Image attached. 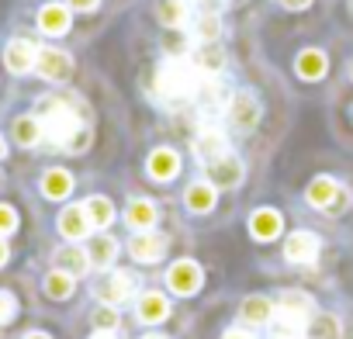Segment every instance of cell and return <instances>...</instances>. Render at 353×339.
<instances>
[{
  "label": "cell",
  "instance_id": "obj_1",
  "mask_svg": "<svg viewBox=\"0 0 353 339\" xmlns=\"http://www.w3.org/2000/svg\"><path fill=\"white\" fill-rule=\"evenodd\" d=\"M39 121H42V135L66 152H83L90 145V128L80 118L77 101L70 97H46L39 104Z\"/></svg>",
  "mask_w": 353,
  "mask_h": 339
},
{
  "label": "cell",
  "instance_id": "obj_2",
  "mask_svg": "<svg viewBox=\"0 0 353 339\" xmlns=\"http://www.w3.org/2000/svg\"><path fill=\"white\" fill-rule=\"evenodd\" d=\"M201 80H205V76L198 73V66H194L191 59L173 56V59H166V63L159 66V73H156V94H159L163 104L181 107V104H188V101L198 97Z\"/></svg>",
  "mask_w": 353,
  "mask_h": 339
},
{
  "label": "cell",
  "instance_id": "obj_3",
  "mask_svg": "<svg viewBox=\"0 0 353 339\" xmlns=\"http://www.w3.org/2000/svg\"><path fill=\"white\" fill-rule=\"evenodd\" d=\"M305 201L315 208V212H325V215H343L353 201V194L336 181V177H315L308 187H305Z\"/></svg>",
  "mask_w": 353,
  "mask_h": 339
},
{
  "label": "cell",
  "instance_id": "obj_4",
  "mask_svg": "<svg viewBox=\"0 0 353 339\" xmlns=\"http://www.w3.org/2000/svg\"><path fill=\"white\" fill-rule=\"evenodd\" d=\"M135 291H139V277H135L132 270H111V274H104V277L97 280V287H94L97 301H101V305H111V308L132 301Z\"/></svg>",
  "mask_w": 353,
  "mask_h": 339
},
{
  "label": "cell",
  "instance_id": "obj_5",
  "mask_svg": "<svg viewBox=\"0 0 353 339\" xmlns=\"http://www.w3.org/2000/svg\"><path fill=\"white\" fill-rule=\"evenodd\" d=\"M201 284H205V270H201L198 260H176V263H170V270H166V287H170L173 294L191 298V294L201 291Z\"/></svg>",
  "mask_w": 353,
  "mask_h": 339
},
{
  "label": "cell",
  "instance_id": "obj_6",
  "mask_svg": "<svg viewBox=\"0 0 353 339\" xmlns=\"http://www.w3.org/2000/svg\"><path fill=\"white\" fill-rule=\"evenodd\" d=\"M260 114H263V107H260V101H256L253 90H239V94L229 97L225 118H229V125H232L236 132H253L256 121H260Z\"/></svg>",
  "mask_w": 353,
  "mask_h": 339
},
{
  "label": "cell",
  "instance_id": "obj_7",
  "mask_svg": "<svg viewBox=\"0 0 353 339\" xmlns=\"http://www.w3.org/2000/svg\"><path fill=\"white\" fill-rule=\"evenodd\" d=\"M35 73H39L42 80H49V83H66V80L73 76V56H70L66 49L46 45V49H39Z\"/></svg>",
  "mask_w": 353,
  "mask_h": 339
},
{
  "label": "cell",
  "instance_id": "obj_8",
  "mask_svg": "<svg viewBox=\"0 0 353 339\" xmlns=\"http://www.w3.org/2000/svg\"><path fill=\"white\" fill-rule=\"evenodd\" d=\"M319 253H322V239H319L312 229H298V232H291L288 243H284V260H288L291 267H308V263L319 260Z\"/></svg>",
  "mask_w": 353,
  "mask_h": 339
},
{
  "label": "cell",
  "instance_id": "obj_9",
  "mask_svg": "<svg viewBox=\"0 0 353 339\" xmlns=\"http://www.w3.org/2000/svg\"><path fill=\"white\" fill-rule=\"evenodd\" d=\"M243 177H246V166L236 152H225L222 159L208 163V181L215 184V191H232L243 184Z\"/></svg>",
  "mask_w": 353,
  "mask_h": 339
},
{
  "label": "cell",
  "instance_id": "obj_10",
  "mask_svg": "<svg viewBox=\"0 0 353 339\" xmlns=\"http://www.w3.org/2000/svg\"><path fill=\"white\" fill-rule=\"evenodd\" d=\"M39 49H42V45H35L32 39H11L8 49H4V66H8L14 76H25V73L35 70Z\"/></svg>",
  "mask_w": 353,
  "mask_h": 339
},
{
  "label": "cell",
  "instance_id": "obj_11",
  "mask_svg": "<svg viewBox=\"0 0 353 339\" xmlns=\"http://www.w3.org/2000/svg\"><path fill=\"white\" fill-rule=\"evenodd\" d=\"M229 152V138H225V132L222 128H212V125H205L201 132H198V138H194V156H198V163H215V159H222Z\"/></svg>",
  "mask_w": 353,
  "mask_h": 339
},
{
  "label": "cell",
  "instance_id": "obj_12",
  "mask_svg": "<svg viewBox=\"0 0 353 339\" xmlns=\"http://www.w3.org/2000/svg\"><path fill=\"white\" fill-rule=\"evenodd\" d=\"M145 170H149V177H152L156 184H170L176 174H181V156H176L170 145H159V149L149 152Z\"/></svg>",
  "mask_w": 353,
  "mask_h": 339
},
{
  "label": "cell",
  "instance_id": "obj_13",
  "mask_svg": "<svg viewBox=\"0 0 353 339\" xmlns=\"http://www.w3.org/2000/svg\"><path fill=\"white\" fill-rule=\"evenodd\" d=\"M56 229H59V236H63L66 243H80V239H87V236H90V218H87L83 205H70V208H63L59 218H56Z\"/></svg>",
  "mask_w": 353,
  "mask_h": 339
},
{
  "label": "cell",
  "instance_id": "obj_14",
  "mask_svg": "<svg viewBox=\"0 0 353 339\" xmlns=\"http://www.w3.org/2000/svg\"><path fill=\"white\" fill-rule=\"evenodd\" d=\"M284 232V215L277 208H256L250 215V236L256 243H274Z\"/></svg>",
  "mask_w": 353,
  "mask_h": 339
},
{
  "label": "cell",
  "instance_id": "obj_15",
  "mask_svg": "<svg viewBox=\"0 0 353 339\" xmlns=\"http://www.w3.org/2000/svg\"><path fill=\"white\" fill-rule=\"evenodd\" d=\"M128 253L139 263H159L166 256V236H159V232H135L132 243H128Z\"/></svg>",
  "mask_w": 353,
  "mask_h": 339
},
{
  "label": "cell",
  "instance_id": "obj_16",
  "mask_svg": "<svg viewBox=\"0 0 353 339\" xmlns=\"http://www.w3.org/2000/svg\"><path fill=\"white\" fill-rule=\"evenodd\" d=\"M135 318L145 322V325H159V322H166V318H170V298L159 294V291H145V294H139V301H135Z\"/></svg>",
  "mask_w": 353,
  "mask_h": 339
},
{
  "label": "cell",
  "instance_id": "obj_17",
  "mask_svg": "<svg viewBox=\"0 0 353 339\" xmlns=\"http://www.w3.org/2000/svg\"><path fill=\"white\" fill-rule=\"evenodd\" d=\"M159 222V208L149 198H132L125 208V225L132 232H152V225Z\"/></svg>",
  "mask_w": 353,
  "mask_h": 339
},
{
  "label": "cell",
  "instance_id": "obj_18",
  "mask_svg": "<svg viewBox=\"0 0 353 339\" xmlns=\"http://www.w3.org/2000/svg\"><path fill=\"white\" fill-rule=\"evenodd\" d=\"M274 311H277V305H274L270 298H263V294H250V298H243V305H239V322L250 325V329H256V325H270Z\"/></svg>",
  "mask_w": 353,
  "mask_h": 339
},
{
  "label": "cell",
  "instance_id": "obj_19",
  "mask_svg": "<svg viewBox=\"0 0 353 339\" xmlns=\"http://www.w3.org/2000/svg\"><path fill=\"white\" fill-rule=\"evenodd\" d=\"M70 21H73V11L66 4H46L39 11V32L42 35H66L70 32Z\"/></svg>",
  "mask_w": 353,
  "mask_h": 339
},
{
  "label": "cell",
  "instance_id": "obj_20",
  "mask_svg": "<svg viewBox=\"0 0 353 339\" xmlns=\"http://www.w3.org/2000/svg\"><path fill=\"white\" fill-rule=\"evenodd\" d=\"M215 201H219V191H215L212 181H194V184H188V191H184V205H188V212H194V215H208V212L215 208Z\"/></svg>",
  "mask_w": 353,
  "mask_h": 339
},
{
  "label": "cell",
  "instance_id": "obj_21",
  "mask_svg": "<svg viewBox=\"0 0 353 339\" xmlns=\"http://www.w3.org/2000/svg\"><path fill=\"white\" fill-rule=\"evenodd\" d=\"M325 70H329V59H325L322 49H301V52L294 56V73H298L301 80H308V83L322 80Z\"/></svg>",
  "mask_w": 353,
  "mask_h": 339
},
{
  "label": "cell",
  "instance_id": "obj_22",
  "mask_svg": "<svg viewBox=\"0 0 353 339\" xmlns=\"http://www.w3.org/2000/svg\"><path fill=\"white\" fill-rule=\"evenodd\" d=\"M52 260H56V270H66L70 277H83V274L90 270V256H87V249H80L77 243L59 246Z\"/></svg>",
  "mask_w": 353,
  "mask_h": 339
},
{
  "label": "cell",
  "instance_id": "obj_23",
  "mask_svg": "<svg viewBox=\"0 0 353 339\" xmlns=\"http://www.w3.org/2000/svg\"><path fill=\"white\" fill-rule=\"evenodd\" d=\"M42 194H46L49 201L70 198V194H73V174H70V170H59V166L46 170V174H42Z\"/></svg>",
  "mask_w": 353,
  "mask_h": 339
},
{
  "label": "cell",
  "instance_id": "obj_24",
  "mask_svg": "<svg viewBox=\"0 0 353 339\" xmlns=\"http://www.w3.org/2000/svg\"><path fill=\"white\" fill-rule=\"evenodd\" d=\"M277 311H284V315H291V318L308 322V318L315 315V301H312L305 291H284V294H281V301H277Z\"/></svg>",
  "mask_w": 353,
  "mask_h": 339
},
{
  "label": "cell",
  "instance_id": "obj_25",
  "mask_svg": "<svg viewBox=\"0 0 353 339\" xmlns=\"http://www.w3.org/2000/svg\"><path fill=\"white\" fill-rule=\"evenodd\" d=\"M87 256H90V267L108 270V267L118 260V239H111V236H94L90 246H87Z\"/></svg>",
  "mask_w": 353,
  "mask_h": 339
},
{
  "label": "cell",
  "instance_id": "obj_26",
  "mask_svg": "<svg viewBox=\"0 0 353 339\" xmlns=\"http://www.w3.org/2000/svg\"><path fill=\"white\" fill-rule=\"evenodd\" d=\"M191 63L198 66L201 76H215V73H222V66H225V52H222L215 42H208V45H201V49L194 52Z\"/></svg>",
  "mask_w": 353,
  "mask_h": 339
},
{
  "label": "cell",
  "instance_id": "obj_27",
  "mask_svg": "<svg viewBox=\"0 0 353 339\" xmlns=\"http://www.w3.org/2000/svg\"><path fill=\"white\" fill-rule=\"evenodd\" d=\"M42 138H46V135H42L39 114H21V118H14V142H18V145L32 149V145H39Z\"/></svg>",
  "mask_w": 353,
  "mask_h": 339
},
{
  "label": "cell",
  "instance_id": "obj_28",
  "mask_svg": "<svg viewBox=\"0 0 353 339\" xmlns=\"http://www.w3.org/2000/svg\"><path fill=\"white\" fill-rule=\"evenodd\" d=\"M305 329H308V322L291 318L284 311H274V318H270V339H305Z\"/></svg>",
  "mask_w": 353,
  "mask_h": 339
},
{
  "label": "cell",
  "instance_id": "obj_29",
  "mask_svg": "<svg viewBox=\"0 0 353 339\" xmlns=\"http://www.w3.org/2000/svg\"><path fill=\"white\" fill-rule=\"evenodd\" d=\"M156 18L166 25V28H184L191 11H188V0H163V4H156Z\"/></svg>",
  "mask_w": 353,
  "mask_h": 339
},
{
  "label": "cell",
  "instance_id": "obj_30",
  "mask_svg": "<svg viewBox=\"0 0 353 339\" xmlns=\"http://www.w3.org/2000/svg\"><path fill=\"white\" fill-rule=\"evenodd\" d=\"M83 212H87V218H90V229H108V225L114 222V205H111L108 198H101V194L87 198V201H83Z\"/></svg>",
  "mask_w": 353,
  "mask_h": 339
},
{
  "label": "cell",
  "instance_id": "obj_31",
  "mask_svg": "<svg viewBox=\"0 0 353 339\" xmlns=\"http://www.w3.org/2000/svg\"><path fill=\"white\" fill-rule=\"evenodd\" d=\"M343 336V325L336 315H312L308 318V329H305V339H339Z\"/></svg>",
  "mask_w": 353,
  "mask_h": 339
},
{
  "label": "cell",
  "instance_id": "obj_32",
  "mask_svg": "<svg viewBox=\"0 0 353 339\" xmlns=\"http://www.w3.org/2000/svg\"><path fill=\"white\" fill-rule=\"evenodd\" d=\"M73 284H77V277H70L66 270H49L46 280H42V287H46V294L52 301H66L73 294Z\"/></svg>",
  "mask_w": 353,
  "mask_h": 339
},
{
  "label": "cell",
  "instance_id": "obj_33",
  "mask_svg": "<svg viewBox=\"0 0 353 339\" xmlns=\"http://www.w3.org/2000/svg\"><path fill=\"white\" fill-rule=\"evenodd\" d=\"M222 35V21L215 18V14H198V21H194V39L201 42V45H208V42H215Z\"/></svg>",
  "mask_w": 353,
  "mask_h": 339
},
{
  "label": "cell",
  "instance_id": "obj_34",
  "mask_svg": "<svg viewBox=\"0 0 353 339\" xmlns=\"http://www.w3.org/2000/svg\"><path fill=\"white\" fill-rule=\"evenodd\" d=\"M94 325L104 329V332H114V329H118V311H114L111 305H101V308L94 311Z\"/></svg>",
  "mask_w": 353,
  "mask_h": 339
},
{
  "label": "cell",
  "instance_id": "obj_35",
  "mask_svg": "<svg viewBox=\"0 0 353 339\" xmlns=\"http://www.w3.org/2000/svg\"><path fill=\"white\" fill-rule=\"evenodd\" d=\"M14 229H18V212L11 205H0V239L11 236Z\"/></svg>",
  "mask_w": 353,
  "mask_h": 339
},
{
  "label": "cell",
  "instance_id": "obj_36",
  "mask_svg": "<svg viewBox=\"0 0 353 339\" xmlns=\"http://www.w3.org/2000/svg\"><path fill=\"white\" fill-rule=\"evenodd\" d=\"M18 315V301L11 291H0V325H8L11 318Z\"/></svg>",
  "mask_w": 353,
  "mask_h": 339
},
{
  "label": "cell",
  "instance_id": "obj_37",
  "mask_svg": "<svg viewBox=\"0 0 353 339\" xmlns=\"http://www.w3.org/2000/svg\"><path fill=\"white\" fill-rule=\"evenodd\" d=\"M101 0H66V8L70 11H97Z\"/></svg>",
  "mask_w": 353,
  "mask_h": 339
},
{
  "label": "cell",
  "instance_id": "obj_38",
  "mask_svg": "<svg viewBox=\"0 0 353 339\" xmlns=\"http://www.w3.org/2000/svg\"><path fill=\"white\" fill-rule=\"evenodd\" d=\"M222 339H256V336H253L250 329H243V325H239V329H225V332H222Z\"/></svg>",
  "mask_w": 353,
  "mask_h": 339
},
{
  "label": "cell",
  "instance_id": "obj_39",
  "mask_svg": "<svg viewBox=\"0 0 353 339\" xmlns=\"http://www.w3.org/2000/svg\"><path fill=\"white\" fill-rule=\"evenodd\" d=\"M277 4H281L284 11H305V8L312 4V0H277Z\"/></svg>",
  "mask_w": 353,
  "mask_h": 339
},
{
  "label": "cell",
  "instance_id": "obj_40",
  "mask_svg": "<svg viewBox=\"0 0 353 339\" xmlns=\"http://www.w3.org/2000/svg\"><path fill=\"white\" fill-rule=\"evenodd\" d=\"M8 256H11V253H8V243H4V239H0V267H4V263H8Z\"/></svg>",
  "mask_w": 353,
  "mask_h": 339
},
{
  "label": "cell",
  "instance_id": "obj_41",
  "mask_svg": "<svg viewBox=\"0 0 353 339\" xmlns=\"http://www.w3.org/2000/svg\"><path fill=\"white\" fill-rule=\"evenodd\" d=\"M90 339H114V332H104V329H97V332H94Z\"/></svg>",
  "mask_w": 353,
  "mask_h": 339
},
{
  "label": "cell",
  "instance_id": "obj_42",
  "mask_svg": "<svg viewBox=\"0 0 353 339\" xmlns=\"http://www.w3.org/2000/svg\"><path fill=\"white\" fill-rule=\"evenodd\" d=\"M25 339H52V336H46V332H28Z\"/></svg>",
  "mask_w": 353,
  "mask_h": 339
},
{
  "label": "cell",
  "instance_id": "obj_43",
  "mask_svg": "<svg viewBox=\"0 0 353 339\" xmlns=\"http://www.w3.org/2000/svg\"><path fill=\"white\" fill-rule=\"evenodd\" d=\"M4 152H8V142H4V135H0V159H4Z\"/></svg>",
  "mask_w": 353,
  "mask_h": 339
},
{
  "label": "cell",
  "instance_id": "obj_44",
  "mask_svg": "<svg viewBox=\"0 0 353 339\" xmlns=\"http://www.w3.org/2000/svg\"><path fill=\"white\" fill-rule=\"evenodd\" d=\"M142 339H170V336H159V332H149V336H142Z\"/></svg>",
  "mask_w": 353,
  "mask_h": 339
},
{
  "label": "cell",
  "instance_id": "obj_45",
  "mask_svg": "<svg viewBox=\"0 0 353 339\" xmlns=\"http://www.w3.org/2000/svg\"><path fill=\"white\" fill-rule=\"evenodd\" d=\"M346 76H350V80H353V59H350V66H346Z\"/></svg>",
  "mask_w": 353,
  "mask_h": 339
},
{
  "label": "cell",
  "instance_id": "obj_46",
  "mask_svg": "<svg viewBox=\"0 0 353 339\" xmlns=\"http://www.w3.org/2000/svg\"><path fill=\"white\" fill-rule=\"evenodd\" d=\"M350 114H353V107H350Z\"/></svg>",
  "mask_w": 353,
  "mask_h": 339
}]
</instances>
